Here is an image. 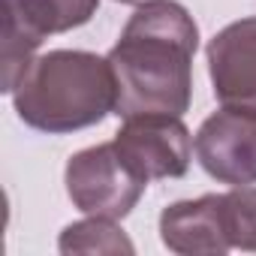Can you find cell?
I'll return each mask as SVG.
<instances>
[{
	"mask_svg": "<svg viewBox=\"0 0 256 256\" xmlns=\"http://www.w3.org/2000/svg\"><path fill=\"white\" fill-rule=\"evenodd\" d=\"M199 28L175 0H151L126 22L108 52L114 72V114H175L190 108Z\"/></svg>",
	"mask_w": 256,
	"mask_h": 256,
	"instance_id": "obj_1",
	"label": "cell"
},
{
	"mask_svg": "<svg viewBox=\"0 0 256 256\" xmlns=\"http://www.w3.org/2000/svg\"><path fill=\"white\" fill-rule=\"evenodd\" d=\"M114 72L108 58L58 48L34 58L12 90L18 118L40 133H72L114 112Z\"/></svg>",
	"mask_w": 256,
	"mask_h": 256,
	"instance_id": "obj_2",
	"label": "cell"
},
{
	"mask_svg": "<svg viewBox=\"0 0 256 256\" xmlns=\"http://www.w3.org/2000/svg\"><path fill=\"white\" fill-rule=\"evenodd\" d=\"M66 193L88 217L124 220L142 199L148 181L136 175L114 142L84 148L66 163Z\"/></svg>",
	"mask_w": 256,
	"mask_h": 256,
	"instance_id": "obj_3",
	"label": "cell"
},
{
	"mask_svg": "<svg viewBox=\"0 0 256 256\" xmlns=\"http://www.w3.org/2000/svg\"><path fill=\"white\" fill-rule=\"evenodd\" d=\"M4 90L12 94L28 66L34 64V52L52 34H66L72 28L88 24L96 16L100 0H4Z\"/></svg>",
	"mask_w": 256,
	"mask_h": 256,
	"instance_id": "obj_4",
	"label": "cell"
},
{
	"mask_svg": "<svg viewBox=\"0 0 256 256\" xmlns=\"http://www.w3.org/2000/svg\"><path fill=\"white\" fill-rule=\"evenodd\" d=\"M199 166L220 184H256V108L223 106L208 114L193 139Z\"/></svg>",
	"mask_w": 256,
	"mask_h": 256,
	"instance_id": "obj_5",
	"label": "cell"
},
{
	"mask_svg": "<svg viewBox=\"0 0 256 256\" xmlns=\"http://www.w3.org/2000/svg\"><path fill=\"white\" fill-rule=\"evenodd\" d=\"M120 157L145 181L184 178L193 157V136L175 114H136L124 118L114 133Z\"/></svg>",
	"mask_w": 256,
	"mask_h": 256,
	"instance_id": "obj_6",
	"label": "cell"
},
{
	"mask_svg": "<svg viewBox=\"0 0 256 256\" xmlns=\"http://www.w3.org/2000/svg\"><path fill=\"white\" fill-rule=\"evenodd\" d=\"M205 54L214 96L223 106L256 108V16L214 34Z\"/></svg>",
	"mask_w": 256,
	"mask_h": 256,
	"instance_id": "obj_7",
	"label": "cell"
},
{
	"mask_svg": "<svg viewBox=\"0 0 256 256\" xmlns=\"http://www.w3.org/2000/svg\"><path fill=\"white\" fill-rule=\"evenodd\" d=\"M160 238L178 256H223L232 250L223 217V193L172 202L160 214Z\"/></svg>",
	"mask_w": 256,
	"mask_h": 256,
	"instance_id": "obj_8",
	"label": "cell"
},
{
	"mask_svg": "<svg viewBox=\"0 0 256 256\" xmlns=\"http://www.w3.org/2000/svg\"><path fill=\"white\" fill-rule=\"evenodd\" d=\"M60 253H136L133 241L108 217H88L70 223L58 238Z\"/></svg>",
	"mask_w": 256,
	"mask_h": 256,
	"instance_id": "obj_9",
	"label": "cell"
},
{
	"mask_svg": "<svg viewBox=\"0 0 256 256\" xmlns=\"http://www.w3.org/2000/svg\"><path fill=\"white\" fill-rule=\"evenodd\" d=\"M223 217L229 244L256 253V187H232L223 193Z\"/></svg>",
	"mask_w": 256,
	"mask_h": 256,
	"instance_id": "obj_10",
	"label": "cell"
},
{
	"mask_svg": "<svg viewBox=\"0 0 256 256\" xmlns=\"http://www.w3.org/2000/svg\"><path fill=\"white\" fill-rule=\"evenodd\" d=\"M118 4H126V6H142V4H151V0H118Z\"/></svg>",
	"mask_w": 256,
	"mask_h": 256,
	"instance_id": "obj_11",
	"label": "cell"
}]
</instances>
